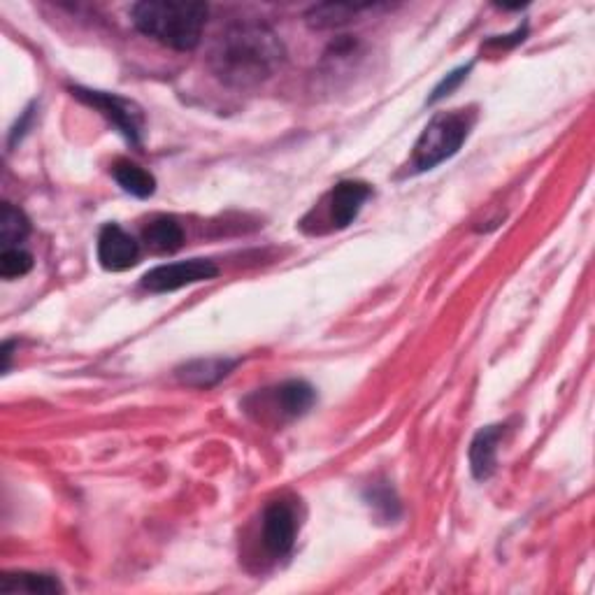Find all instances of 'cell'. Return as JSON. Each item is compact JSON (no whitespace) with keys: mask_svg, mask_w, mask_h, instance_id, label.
Instances as JSON below:
<instances>
[{"mask_svg":"<svg viewBox=\"0 0 595 595\" xmlns=\"http://www.w3.org/2000/svg\"><path fill=\"white\" fill-rule=\"evenodd\" d=\"M284 59V47L268 26L235 21L217 38L210 63L221 82L247 89L268 80Z\"/></svg>","mask_w":595,"mask_h":595,"instance_id":"obj_1","label":"cell"},{"mask_svg":"<svg viewBox=\"0 0 595 595\" xmlns=\"http://www.w3.org/2000/svg\"><path fill=\"white\" fill-rule=\"evenodd\" d=\"M207 5L191 0H145L133 5V24L161 45L189 52L198 47L207 24Z\"/></svg>","mask_w":595,"mask_h":595,"instance_id":"obj_2","label":"cell"},{"mask_svg":"<svg viewBox=\"0 0 595 595\" xmlns=\"http://www.w3.org/2000/svg\"><path fill=\"white\" fill-rule=\"evenodd\" d=\"M470 126L472 119L463 112H442L433 117V121L424 128V133L419 135L417 145H414V170H433L451 159L463 147V142L468 140Z\"/></svg>","mask_w":595,"mask_h":595,"instance_id":"obj_3","label":"cell"},{"mask_svg":"<svg viewBox=\"0 0 595 595\" xmlns=\"http://www.w3.org/2000/svg\"><path fill=\"white\" fill-rule=\"evenodd\" d=\"M73 96L80 98L86 105L96 107V110L103 114V117L110 121V124L117 128L128 142H131V145H140L142 128H145V117H142V110L133 103V100H126L105 91L82 89V86H75Z\"/></svg>","mask_w":595,"mask_h":595,"instance_id":"obj_4","label":"cell"},{"mask_svg":"<svg viewBox=\"0 0 595 595\" xmlns=\"http://www.w3.org/2000/svg\"><path fill=\"white\" fill-rule=\"evenodd\" d=\"M217 275L219 268L212 261H205V258H189V261L156 265L154 270H149L147 275L142 277V286L152 293H170L198 282H210V279Z\"/></svg>","mask_w":595,"mask_h":595,"instance_id":"obj_5","label":"cell"},{"mask_svg":"<svg viewBox=\"0 0 595 595\" xmlns=\"http://www.w3.org/2000/svg\"><path fill=\"white\" fill-rule=\"evenodd\" d=\"M298 535V514L289 500H275L263 512V544L272 556H289Z\"/></svg>","mask_w":595,"mask_h":595,"instance_id":"obj_6","label":"cell"},{"mask_svg":"<svg viewBox=\"0 0 595 595\" xmlns=\"http://www.w3.org/2000/svg\"><path fill=\"white\" fill-rule=\"evenodd\" d=\"M140 258V245L117 224L103 226L98 235V261L105 270L124 272Z\"/></svg>","mask_w":595,"mask_h":595,"instance_id":"obj_7","label":"cell"},{"mask_svg":"<svg viewBox=\"0 0 595 595\" xmlns=\"http://www.w3.org/2000/svg\"><path fill=\"white\" fill-rule=\"evenodd\" d=\"M372 196V186L365 182H354V179H347V182H340L333 186L331 196H328V210H331V224L333 228H347L354 224L358 212L363 210L365 200Z\"/></svg>","mask_w":595,"mask_h":595,"instance_id":"obj_8","label":"cell"},{"mask_svg":"<svg viewBox=\"0 0 595 595\" xmlns=\"http://www.w3.org/2000/svg\"><path fill=\"white\" fill-rule=\"evenodd\" d=\"M505 433V426H486L475 435V440L470 444V470L472 477L479 482H486L493 472H496L498 463V442Z\"/></svg>","mask_w":595,"mask_h":595,"instance_id":"obj_9","label":"cell"},{"mask_svg":"<svg viewBox=\"0 0 595 595\" xmlns=\"http://www.w3.org/2000/svg\"><path fill=\"white\" fill-rule=\"evenodd\" d=\"M233 368L235 361H231V358H198V361L182 365V368L177 370V377L182 384L207 389V386L221 382Z\"/></svg>","mask_w":595,"mask_h":595,"instance_id":"obj_10","label":"cell"},{"mask_svg":"<svg viewBox=\"0 0 595 595\" xmlns=\"http://www.w3.org/2000/svg\"><path fill=\"white\" fill-rule=\"evenodd\" d=\"M314 400H317V391L307 382H300V379H293V382H286L275 389L277 412H282L289 419L303 417L307 410H312Z\"/></svg>","mask_w":595,"mask_h":595,"instance_id":"obj_11","label":"cell"},{"mask_svg":"<svg viewBox=\"0 0 595 595\" xmlns=\"http://www.w3.org/2000/svg\"><path fill=\"white\" fill-rule=\"evenodd\" d=\"M112 177L117 179V184L126 193H131L135 198H149L156 191V179L149 175L145 168H140L133 161H117L112 166Z\"/></svg>","mask_w":595,"mask_h":595,"instance_id":"obj_12","label":"cell"},{"mask_svg":"<svg viewBox=\"0 0 595 595\" xmlns=\"http://www.w3.org/2000/svg\"><path fill=\"white\" fill-rule=\"evenodd\" d=\"M142 235H145L147 245L156 249V252H177L184 242L182 226L172 217H166V214L149 221Z\"/></svg>","mask_w":595,"mask_h":595,"instance_id":"obj_13","label":"cell"},{"mask_svg":"<svg viewBox=\"0 0 595 595\" xmlns=\"http://www.w3.org/2000/svg\"><path fill=\"white\" fill-rule=\"evenodd\" d=\"M61 584L49 575H33V572H7L0 579V593H59Z\"/></svg>","mask_w":595,"mask_h":595,"instance_id":"obj_14","label":"cell"},{"mask_svg":"<svg viewBox=\"0 0 595 595\" xmlns=\"http://www.w3.org/2000/svg\"><path fill=\"white\" fill-rule=\"evenodd\" d=\"M28 235V219L24 212L12 207L10 203L3 205L0 210V240H3L5 249L19 247V242Z\"/></svg>","mask_w":595,"mask_h":595,"instance_id":"obj_15","label":"cell"},{"mask_svg":"<svg viewBox=\"0 0 595 595\" xmlns=\"http://www.w3.org/2000/svg\"><path fill=\"white\" fill-rule=\"evenodd\" d=\"M363 7L356 5H317L307 12V24L314 28H335L351 21V17Z\"/></svg>","mask_w":595,"mask_h":595,"instance_id":"obj_16","label":"cell"},{"mask_svg":"<svg viewBox=\"0 0 595 595\" xmlns=\"http://www.w3.org/2000/svg\"><path fill=\"white\" fill-rule=\"evenodd\" d=\"M365 500H368V505L372 507V512H375L379 516V519H384V521L398 519L400 503H398L396 491H393L389 484H375V486H370V489L365 491Z\"/></svg>","mask_w":595,"mask_h":595,"instance_id":"obj_17","label":"cell"},{"mask_svg":"<svg viewBox=\"0 0 595 595\" xmlns=\"http://www.w3.org/2000/svg\"><path fill=\"white\" fill-rule=\"evenodd\" d=\"M33 270V256L21 247H10L3 249L0 254V275L3 279H17L24 277Z\"/></svg>","mask_w":595,"mask_h":595,"instance_id":"obj_18","label":"cell"},{"mask_svg":"<svg viewBox=\"0 0 595 595\" xmlns=\"http://www.w3.org/2000/svg\"><path fill=\"white\" fill-rule=\"evenodd\" d=\"M472 70V63H468V66H461V68H456L454 73H449L447 77H444V80L435 86V91H433V96L428 98V103H437V100H442L444 96H449L451 91L454 89H458V84H461L465 77H468V73Z\"/></svg>","mask_w":595,"mask_h":595,"instance_id":"obj_19","label":"cell"}]
</instances>
